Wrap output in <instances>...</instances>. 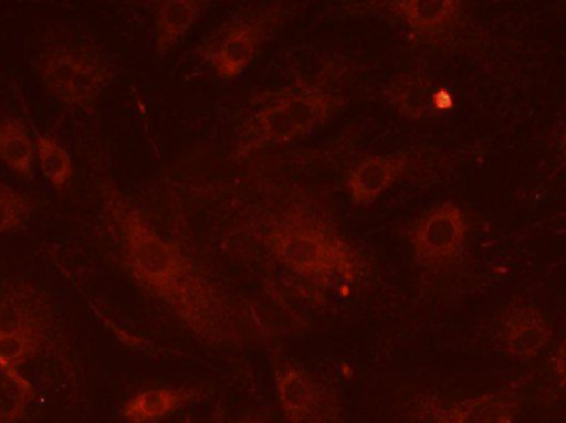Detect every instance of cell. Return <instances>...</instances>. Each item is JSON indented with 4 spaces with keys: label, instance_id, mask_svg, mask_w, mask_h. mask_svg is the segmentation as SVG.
<instances>
[{
    "label": "cell",
    "instance_id": "6da1fadb",
    "mask_svg": "<svg viewBox=\"0 0 566 423\" xmlns=\"http://www.w3.org/2000/svg\"><path fill=\"white\" fill-rule=\"evenodd\" d=\"M239 166L248 172L234 179L166 182V205L181 220L169 229H191L175 233L214 243L274 295L348 293L368 278V256L315 188L249 161Z\"/></svg>",
    "mask_w": 566,
    "mask_h": 423
},
{
    "label": "cell",
    "instance_id": "7a4b0ae2",
    "mask_svg": "<svg viewBox=\"0 0 566 423\" xmlns=\"http://www.w3.org/2000/svg\"><path fill=\"white\" fill-rule=\"evenodd\" d=\"M95 192L113 262L182 331L205 348L229 355L277 341L279 329L261 303L226 278L195 243L163 230L109 176L96 179Z\"/></svg>",
    "mask_w": 566,
    "mask_h": 423
},
{
    "label": "cell",
    "instance_id": "3957f363",
    "mask_svg": "<svg viewBox=\"0 0 566 423\" xmlns=\"http://www.w3.org/2000/svg\"><path fill=\"white\" fill-rule=\"evenodd\" d=\"M335 68L296 78L281 88L259 93L235 126L231 165L239 166L271 149L300 141L342 112L346 98L333 88Z\"/></svg>",
    "mask_w": 566,
    "mask_h": 423
},
{
    "label": "cell",
    "instance_id": "277c9868",
    "mask_svg": "<svg viewBox=\"0 0 566 423\" xmlns=\"http://www.w3.org/2000/svg\"><path fill=\"white\" fill-rule=\"evenodd\" d=\"M56 336L59 315L42 285L23 278L0 282V376L17 398H39L22 371L52 348Z\"/></svg>",
    "mask_w": 566,
    "mask_h": 423
},
{
    "label": "cell",
    "instance_id": "5b68a950",
    "mask_svg": "<svg viewBox=\"0 0 566 423\" xmlns=\"http://www.w3.org/2000/svg\"><path fill=\"white\" fill-rule=\"evenodd\" d=\"M296 3H262L229 17L201 45L196 55L222 82L244 75L279 30L298 12Z\"/></svg>",
    "mask_w": 566,
    "mask_h": 423
},
{
    "label": "cell",
    "instance_id": "8992f818",
    "mask_svg": "<svg viewBox=\"0 0 566 423\" xmlns=\"http://www.w3.org/2000/svg\"><path fill=\"white\" fill-rule=\"evenodd\" d=\"M36 75L43 89L65 108H93L115 83L109 59L92 46L55 43L40 53Z\"/></svg>",
    "mask_w": 566,
    "mask_h": 423
},
{
    "label": "cell",
    "instance_id": "52a82bcc",
    "mask_svg": "<svg viewBox=\"0 0 566 423\" xmlns=\"http://www.w3.org/2000/svg\"><path fill=\"white\" fill-rule=\"evenodd\" d=\"M471 233L468 213L454 201L429 209L412 223L408 239L422 269L439 273L455 265L465 253Z\"/></svg>",
    "mask_w": 566,
    "mask_h": 423
},
{
    "label": "cell",
    "instance_id": "ba28073f",
    "mask_svg": "<svg viewBox=\"0 0 566 423\" xmlns=\"http://www.w3.org/2000/svg\"><path fill=\"white\" fill-rule=\"evenodd\" d=\"M438 161L434 156L424 151L379 152L363 156L349 166L345 175L346 195L356 208H368L375 204L389 189L395 188L402 179L421 175L426 162Z\"/></svg>",
    "mask_w": 566,
    "mask_h": 423
},
{
    "label": "cell",
    "instance_id": "9c48e42d",
    "mask_svg": "<svg viewBox=\"0 0 566 423\" xmlns=\"http://www.w3.org/2000/svg\"><path fill=\"white\" fill-rule=\"evenodd\" d=\"M275 398L289 423H342L338 395L300 366L283 362L275 369Z\"/></svg>",
    "mask_w": 566,
    "mask_h": 423
},
{
    "label": "cell",
    "instance_id": "30bf717a",
    "mask_svg": "<svg viewBox=\"0 0 566 423\" xmlns=\"http://www.w3.org/2000/svg\"><path fill=\"white\" fill-rule=\"evenodd\" d=\"M521 399L499 391L449 401L434 392L416 395L411 405L415 423H517Z\"/></svg>",
    "mask_w": 566,
    "mask_h": 423
},
{
    "label": "cell",
    "instance_id": "8fae6325",
    "mask_svg": "<svg viewBox=\"0 0 566 423\" xmlns=\"http://www.w3.org/2000/svg\"><path fill=\"white\" fill-rule=\"evenodd\" d=\"M392 19L406 27L409 39L422 46H446L454 42L468 23V6L458 0H401L379 3Z\"/></svg>",
    "mask_w": 566,
    "mask_h": 423
},
{
    "label": "cell",
    "instance_id": "7c38bea8",
    "mask_svg": "<svg viewBox=\"0 0 566 423\" xmlns=\"http://www.w3.org/2000/svg\"><path fill=\"white\" fill-rule=\"evenodd\" d=\"M499 345L515 361L537 358L551 345V322L535 303L515 299L502 313L497 329Z\"/></svg>",
    "mask_w": 566,
    "mask_h": 423
},
{
    "label": "cell",
    "instance_id": "4fadbf2b",
    "mask_svg": "<svg viewBox=\"0 0 566 423\" xmlns=\"http://www.w3.org/2000/svg\"><path fill=\"white\" fill-rule=\"evenodd\" d=\"M382 99L396 116L408 123L428 121L442 109L441 92L434 80L421 70H408L388 80Z\"/></svg>",
    "mask_w": 566,
    "mask_h": 423
},
{
    "label": "cell",
    "instance_id": "5bb4252c",
    "mask_svg": "<svg viewBox=\"0 0 566 423\" xmlns=\"http://www.w3.org/2000/svg\"><path fill=\"white\" fill-rule=\"evenodd\" d=\"M209 3L196 0H165L155 3L153 32L159 56L169 55L201 19Z\"/></svg>",
    "mask_w": 566,
    "mask_h": 423
},
{
    "label": "cell",
    "instance_id": "9a60e30c",
    "mask_svg": "<svg viewBox=\"0 0 566 423\" xmlns=\"http://www.w3.org/2000/svg\"><path fill=\"white\" fill-rule=\"evenodd\" d=\"M202 398L199 388H158L138 392L122 405L126 423H159Z\"/></svg>",
    "mask_w": 566,
    "mask_h": 423
},
{
    "label": "cell",
    "instance_id": "2e32d148",
    "mask_svg": "<svg viewBox=\"0 0 566 423\" xmlns=\"http://www.w3.org/2000/svg\"><path fill=\"white\" fill-rule=\"evenodd\" d=\"M36 161L35 139L17 116L0 119V162L22 179L32 178Z\"/></svg>",
    "mask_w": 566,
    "mask_h": 423
},
{
    "label": "cell",
    "instance_id": "e0dca14e",
    "mask_svg": "<svg viewBox=\"0 0 566 423\" xmlns=\"http://www.w3.org/2000/svg\"><path fill=\"white\" fill-rule=\"evenodd\" d=\"M36 162L43 179L56 191H62L73 178V161L65 146L52 136L35 135Z\"/></svg>",
    "mask_w": 566,
    "mask_h": 423
},
{
    "label": "cell",
    "instance_id": "ac0fdd59",
    "mask_svg": "<svg viewBox=\"0 0 566 423\" xmlns=\"http://www.w3.org/2000/svg\"><path fill=\"white\" fill-rule=\"evenodd\" d=\"M32 211L29 195L0 182V235H10L22 230L32 216Z\"/></svg>",
    "mask_w": 566,
    "mask_h": 423
},
{
    "label": "cell",
    "instance_id": "d6986e66",
    "mask_svg": "<svg viewBox=\"0 0 566 423\" xmlns=\"http://www.w3.org/2000/svg\"><path fill=\"white\" fill-rule=\"evenodd\" d=\"M552 372L558 389L566 395V335L551 359Z\"/></svg>",
    "mask_w": 566,
    "mask_h": 423
},
{
    "label": "cell",
    "instance_id": "ffe728a7",
    "mask_svg": "<svg viewBox=\"0 0 566 423\" xmlns=\"http://www.w3.org/2000/svg\"><path fill=\"white\" fill-rule=\"evenodd\" d=\"M32 404L33 402L27 401V399H13V402H10L9 405L0 408V423H19L25 417Z\"/></svg>",
    "mask_w": 566,
    "mask_h": 423
},
{
    "label": "cell",
    "instance_id": "44dd1931",
    "mask_svg": "<svg viewBox=\"0 0 566 423\" xmlns=\"http://www.w3.org/2000/svg\"><path fill=\"white\" fill-rule=\"evenodd\" d=\"M560 162L562 166H566V125L564 128V133H562L560 139Z\"/></svg>",
    "mask_w": 566,
    "mask_h": 423
},
{
    "label": "cell",
    "instance_id": "7402d4cb",
    "mask_svg": "<svg viewBox=\"0 0 566 423\" xmlns=\"http://www.w3.org/2000/svg\"><path fill=\"white\" fill-rule=\"evenodd\" d=\"M214 423H224V417H222L221 411L216 412Z\"/></svg>",
    "mask_w": 566,
    "mask_h": 423
},
{
    "label": "cell",
    "instance_id": "603a6c76",
    "mask_svg": "<svg viewBox=\"0 0 566 423\" xmlns=\"http://www.w3.org/2000/svg\"><path fill=\"white\" fill-rule=\"evenodd\" d=\"M181 423H192L191 419H185V421H182Z\"/></svg>",
    "mask_w": 566,
    "mask_h": 423
},
{
    "label": "cell",
    "instance_id": "cb8c5ba5",
    "mask_svg": "<svg viewBox=\"0 0 566 423\" xmlns=\"http://www.w3.org/2000/svg\"><path fill=\"white\" fill-rule=\"evenodd\" d=\"M238 423H259V422H254V421H244V422H238Z\"/></svg>",
    "mask_w": 566,
    "mask_h": 423
}]
</instances>
